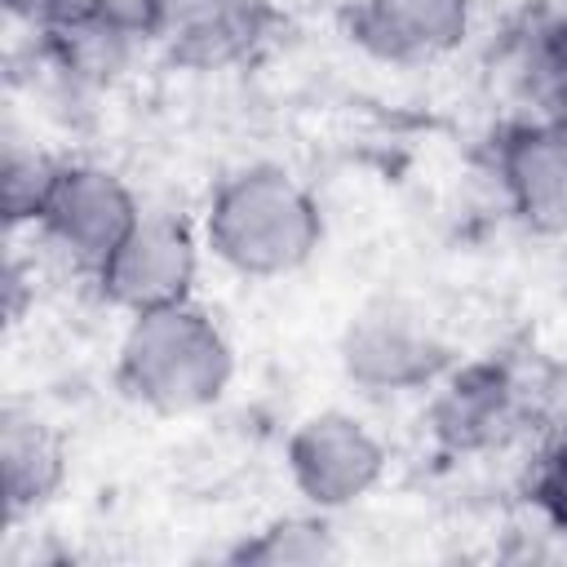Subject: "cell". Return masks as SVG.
Masks as SVG:
<instances>
[{
	"label": "cell",
	"instance_id": "2e32d148",
	"mask_svg": "<svg viewBox=\"0 0 567 567\" xmlns=\"http://www.w3.org/2000/svg\"><path fill=\"white\" fill-rule=\"evenodd\" d=\"M563 115H567V111H563Z\"/></svg>",
	"mask_w": 567,
	"mask_h": 567
},
{
	"label": "cell",
	"instance_id": "4fadbf2b",
	"mask_svg": "<svg viewBox=\"0 0 567 567\" xmlns=\"http://www.w3.org/2000/svg\"><path fill=\"white\" fill-rule=\"evenodd\" d=\"M337 554H341L337 536L315 509V514H292L257 527L226 558L239 567H319V563H332Z\"/></svg>",
	"mask_w": 567,
	"mask_h": 567
},
{
	"label": "cell",
	"instance_id": "ba28073f",
	"mask_svg": "<svg viewBox=\"0 0 567 567\" xmlns=\"http://www.w3.org/2000/svg\"><path fill=\"white\" fill-rule=\"evenodd\" d=\"M532 394L505 359L452 363L430 399V434L452 456L496 452L523 434Z\"/></svg>",
	"mask_w": 567,
	"mask_h": 567
},
{
	"label": "cell",
	"instance_id": "277c9868",
	"mask_svg": "<svg viewBox=\"0 0 567 567\" xmlns=\"http://www.w3.org/2000/svg\"><path fill=\"white\" fill-rule=\"evenodd\" d=\"M146 49L182 71H230L252 62L279 13L270 0H133Z\"/></svg>",
	"mask_w": 567,
	"mask_h": 567
},
{
	"label": "cell",
	"instance_id": "6da1fadb",
	"mask_svg": "<svg viewBox=\"0 0 567 567\" xmlns=\"http://www.w3.org/2000/svg\"><path fill=\"white\" fill-rule=\"evenodd\" d=\"M235 377V350L221 323L190 301L128 315L115 350V385L155 416H190L213 408Z\"/></svg>",
	"mask_w": 567,
	"mask_h": 567
},
{
	"label": "cell",
	"instance_id": "8992f818",
	"mask_svg": "<svg viewBox=\"0 0 567 567\" xmlns=\"http://www.w3.org/2000/svg\"><path fill=\"white\" fill-rule=\"evenodd\" d=\"M284 465L297 496L310 509L337 514L363 501L381 483L385 447L359 416L341 408H323L297 421V430L284 443Z\"/></svg>",
	"mask_w": 567,
	"mask_h": 567
},
{
	"label": "cell",
	"instance_id": "9a60e30c",
	"mask_svg": "<svg viewBox=\"0 0 567 567\" xmlns=\"http://www.w3.org/2000/svg\"><path fill=\"white\" fill-rule=\"evenodd\" d=\"M532 501L545 514V523L567 536V434L545 452V461L532 478Z\"/></svg>",
	"mask_w": 567,
	"mask_h": 567
},
{
	"label": "cell",
	"instance_id": "5b68a950",
	"mask_svg": "<svg viewBox=\"0 0 567 567\" xmlns=\"http://www.w3.org/2000/svg\"><path fill=\"white\" fill-rule=\"evenodd\" d=\"M142 217L133 190L93 159H58L53 182L35 213V235L66 257L80 275H97L111 248Z\"/></svg>",
	"mask_w": 567,
	"mask_h": 567
},
{
	"label": "cell",
	"instance_id": "30bf717a",
	"mask_svg": "<svg viewBox=\"0 0 567 567\" xmlns=\"http://www.w3.org/2000/svg\"><path fill=\"white\" fill-rule=\"evenodd\" d=\"M496 186L514 221L540 239H567V115H527L496 133Z\"/></svg>",
	"mask_w": 567,
	"mask_h": 567
},
{
	"label": "cell",
	"instance_id": "7c38bea8",
	"mask_svg": "<svg viewBox=\"0 0 567 567\" xmlns=\"http://www.w3.org/2000/svg\"><path fill=\"white\" fill-rule=\"evenodd\" d=\"M66 483V447L62 434L35 412L9 403L0 412V487L4 514L27 518L44 509Z\"/></svg>",
	"mask_w": 567,
	"mask_h": 567
},
{
	"label": "cell",
	"instance_id": "8fae6325",
	"mask_svg": "<svg viewBox=\"0 0 567 567\" xmlns=\"http://www.w3.org/2000/svg\"><path fill=\"white\" fill-rule=\"evenodd\" d=\"M470 22V0H350L346 9L350 44L390 66H416L461 49Z\"/></svg>",
	"mask_w": 567,
	"mask_h": 567
},
{
	"label": "cell",
	"instance_id": "52a82bcc",
	"mask_svg": "<svg viewBox=\"0 0 567 567\" xmlns=\"http://www.w3.org/2000/svg\"><path fill=\"white\" fill-rule=\"evenodd\" d=\"M199 279V244L186 221L168 213H142L133 230L97 266V297L124 315L190 301Z\"/></svg>",
	"mask_w": 567,
	"mask_h": 567
},
{
	"label": "cell",
	"instance_id": "5bb4252c",
	"mask_svg": "<svg viewBox=\"0 0 567 567\" xmlns=\"http://www.w3.org/2000/svg\"><path fill=\"white\" fill-rule=\"evenodd\" d=\"M53 168H58V159L35 155V151L9 142L4 173H0V186H4V221L9 226H35L40 199H44V190L53 182Z\"/></svg>",
	"mask_w": 567,
	"mask_h": 567
},
{
	"label": "cell",
	"instance_id": "9c48e42d",
	"mask_svg": "<svg viewBox=\"0 0 567 567\" xmlns=\"http://www.w3.org/2000/svg\"><path fill=\"white\" fill-rule=\"evenodd\" d=\"M35 31L49 66L84 89L115 84L146 49L133 0H40Z\"/></svg>",
	"mask_w": 567,
	"mask_h": 567
},
{
	"label": "cell",
	"instance_id": "7a4b0ae2",
	"mask_svg": "<svg viewBox=\"0 0 567 567\" xmlns=\"http://www.w3.org/2000/svg\"><path fill=\"white\" fill-rule=\"evenodd\" d=\"M204 244L244 279H279L319 252L323 213L288 168L244 164L208 195Z\"/></svg>",
	"mask_w": 567,
	"mask_h": 567
},
{
	"label": "cell",
	"instance_id": "3957f363",
	"mask_svg": "<svg viewBox=\"0 0 567 567\" xmlns=\"http://www.w3.org/2000/svg\"><path fill=\"white\" fill-rule=\"evenodd\" d=\"M337 363L363 394H421L447 377L452 346L421 306L403 297H377L341 328Z\"/></svg>",
	"mask_w": 567,
	"mask_h": 567
}]
</instances>
